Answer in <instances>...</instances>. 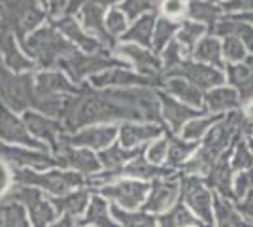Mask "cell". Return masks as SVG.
<instances>
[{"instance_id":"obj_36","label":"cell","mask_w":253,"mask_h":227,"mask_svg":"<svg viewBox=\"0 0 253 227\" xmlns=\"http://www.w3.org/2000/svg\"><path fill=\"white\" fill-rule=\"evenodd\" d=\"M199 150L197 142H187L183 138H170L169 136V153H167V161L172 167H183L195 155V151Z\"/></svg>"},{"instance_id":"obj_18","label":"cell","mask_w":253,"mask_h":227,"mask_svg":"<svg viewBox=\"0 0 253 227\" xmlns=\"http://www.w3.org/2000/svg\"><path fill=\"white\" fill-rule=\"evenodd\" d=\"M36 93L42 98L66 97L78 93V87L72 86L63 72H42L36 76Z\"/></svg>"},{"instance_id":"obj_8","label":"cell","mask_w":253,"mask_h":227,"mask_svg":"<svg viewBox=\"0 0 253 227\" xmlns=\"http://www.w3.org/2000/svg\"><path fill=\"white\" fill-rule=\"evenodd\" d=\"M172 76L187 80L191 86H195L201 91H210V89H215V87H221L227 82V78H225L221 70H217L213 66L195 63V61H187V59L179 66H176L174 70L167 72V78H172Z\"/></svg>"},{"instance_id":"obj_43","label":"cell","mask_w":253,"mask_h":227,"mask_svg":"<svg viewBox=\"0 0 253 227\" xmlns=\"http://www.w3.org/2000/svg\"><path fill=\"white\" fill-rule=\"evenodd\" d=\"M167 153H169V136H161L146 151V159L155 167H161V163L167 161Z\"/></svg>"},{"instance_id":"obj_49","label":"cell","mask_w":253,"mask_h":227,"mask_svg":"<svg viewBox=\"0 0 253 227\" xmlns=\"http://www.w3.org/2000/svg\"><path fill=\"white\" fill-rule=\"evenodd\" d=\"M10 185V173L4 165H0V193H4Z\"/></svg>"},{"instance_id":"obj_48","label":"cell","mask_w":253,"mask_h":227,"mask_svg":"<svg viewBox=\"0 0 253 227\" xmlns=\"http://www.w3.org/2000/svg\"><path fill=\"white\" fill-rule=\"evenodd\" d=\"M161 10H163V13H165L167 19L178 21V17H181L183 11H185V4H183V2H165Z\"/></svg>"},{"instance_id":"obj_46","label":"cell","mask_w":253,"mask_h":227,"mask_svg":"<svg viewBox=\"0 0 253 227\" xmlns=\"http://www.w3.org/2000/svg\"><path fill=\"white\" fill-rule=\"evenodd\" d=\"M6 224H8V227H29V222L25 218L21 206L13 205L6 210Z\"/></svg>"},{"instance_id":"obj_38","label":"cell","mask_w":253,"mask_h":227,"mask_svg":"<svg viewBox=\"0 0 253 227\" xmlns=\"http://www.w3.org/2000/svg\"><path fill=\"white\" fill-rule=\"evenodd\" d=\"M112 212V218L117 222V226L123 227H159L155 218H151L146 212H128V210H123L119 206H112L110 208Z\"/></svg>"},{"instance_id":"obj_47","label":"cell","mask_w":253,"mask_h":227,"mask_svg":"<svg viewBox=\"0 0 253 227\" xmlns=\"http://www.w3.org/2000/svg\"><path fill=\"white\" fill-rule=\"evenodd\" d=\"M236 210L240 212V216H242L250 226H253V189L236 205Z\"/></svg>"},{"instance_id":"obj_11","label":"cell","mask_w":253,"mask_h":227,"mask_svg":"<svg viewBox=\"0 0 253 227\" xmlns=\"http://www.w3.org/2000/svg\"><path fill=\"white\" fill-rule=\"evenodd\" d=\"M119 131V146L125 150H136L146 142H153L163 136V129L157 123H136V121H123Z\"/></svg>"},{"instance_id":"obj_7","label":"cell","mask_w":253,"mask_h":227,"mask_svg":"<svg viewBox=\"0 0 253 227\" xmlns=\"http://www.w3.org/2000/svg\"><path fill=\"white\" fill-rule=\"evenodd\" d=\"M59 66L64 68L74 82H82L85 76H96L100 74V72H104V70H108V68L121 66V61H116V59H112V57L102 53L85 55L76 51L70 57H66Z\"/></svg>"},{"instance_id":"obj_53","label":"cell","mask_w":253,"mask_h":227,"mask_svg":"<svg viewBox=\"0 0 253 227\" xmlns=\"http://www.w3.org/2000/svg\"><path fill=\"white\" fill-rule=\"evenodd\" d=\"M246 142H248V146H250V151L253 153V136H250V138H248Z\"/></svg>"},{"instance_id":"obj_45","label":"cell","mask_w":253,"mask_h":227,"mask_svg":"<svg viewBox=\"0 0 253 227\" xmlns=\"http://www.w3.org/2000/svg\"><path fill=\"white\" fill-rule=\"evenodd\" d=\"M153 2H136V0H130V2H123L119 6V10L125 13L126 19H134L136 21L138 17L146 15L149 10H153Z\"/></svg>"},{"instance_id":"obj_51","label":"cell","mask_w":253,"mask_h":227,"mask_svg":"<svg viewBox=\"0 0 253 227\" xmlns=\"http://www.w3.org/2000/svg\"><path fill=\"white\" fill-rule=\"evenodd\" d=\"M232 19H236V21H242V23H248V25H252V27H253V11H248V13H240V15H232Z\"/></svg>"},{"instance_id":"obj_39","label":"cell","mask_w":253,"mask_h":227,"mask_svg":"<svg viewBox=\"0 0 253 227\" xmlns=\"http://www.w3.org/2000/svg\"><path fill=\"white\" fill-rule=\"evenodd\" d=\"M104 27H106V33L110 34L114 40H116L117 36H123L126 33V29H128L126 17L125 13L119 10V6H112L110 10L106 11Z\"/></svg>"},{"instance_id":"obj_37","label":"cell","mask_w":253,"mask_h":227,"mask_svg":"<svg viewBox=\"0 0 253 227\" xmlns=\"http://www.w3.org/2000/svg\"><path fill=\"white\" fill-rule=\"evenodd\" d=\"M185 11L189 13L191 21L201 23V25H210V29L219 21V13L221 8H217L215 4H208V2H189Z\"/></svg>"},{"instance_id":"obj_44","label":"cell","mask_w":253,"mask_h":227,"mask_svg":"<svg viewBox=\"0 0 253 227\" xmlns=\"http://www.w3.org/2000/svg\"><path fill=\"white\" fill-rule=\"evenodd\" d=\"M253 189V167L250 171H244L234 178V185H232V197L236 199H244L246 195Z\"/></svg>"},{"instance_id":"obj_1","label":"cell","mask_w":253,"mask_h":227,"mask_svg":"<svg viewBox=\"0 0 253 227\" xmlns=\"http://www.w3.org/2000/svg\"><path fill=\"white\" fill-rule=\"evenodd\" d=\"M66 123L72 131L91 127V125H112V121H132L128 112L116 104L112 98L102 93L87 91L80 97L70 98L68 110H66Z\"/></svg>"},{"instance_id":"obj_31","label":"cell","mask_w":253,"mask_h":227,"mask_svg":"<svg viewBox=\"0 0 253 227\" xmlns=\"http://www.w3.org/2000/svg\"><path fill=\"white\" fill-rule=\"evenodd\" d=\"M138 153H142V151L140 150H125V148H121L119 144H112L110 148H106V150H102L100 153H98V161H100V167H104L106 171L121 173L123 167H125L128 161H132Z\"/></svg>"},{"instance_id":"obj_5","label":"cell","mask_w":253,"mask_h":227,"mask_svg":"<svg viewBox=\"0 0 253 227\" xmlns=\"http://www.w3.org/2000/svg\"><path fill=\"white\" fill-rule=\"evenodd\" d=\"M100 193L104 199L114 201L119 208L134 212L138 206L144 205V201L149 193V184L140 182V180H132V178H119L116 182L104 185L100 189Z\"/></svg>"},{"instance_id":"obj_14","label":"cell","mask_w":253,"mask_h":227,"mask_svg":"<svg viewBox=\"0 0 253 227\" xmlns=\"http://www.w3.org/2000/svg\"><path fill=\"white\" fill-rule=\"evenodd\" d=\"M151 82V78H144V76L130 72L123 66H116V68H108L104 72L96 76H91V84L95 87H110V89H130V87H144Z\"/></svg>"},{"instance_id":"obj_25","label":"cell","mask_w":253,"mask_h":227,"mask_svg":"<svg viewBox=\"0 0 253 227\" xmlns=\"http://www.w3.org/2000/svg\"><path fill=\"white\" fill-rule=\"evenodd\" d=\"M0 136L8 142H17V144H25L31 148H38L40 144L29 135L27 127L23 125L19 119H15L10 112L2 110L0 112Z\"/></svg>"},{"instance_id":"obj_10","label":"cell","mask_w":253,"mask_h":227,"mask_svg":"<svg viewBox=\"0 0 253 227\" xmlns=\"http://www.w3.org/2000/svg\"><path fill=\"white\" fill-rule=\"evenodd\" d=\"M106 19V6L96 2H85L80 8V25L91 38H95L102 47H112L116 40L106 33L104 27Z\"/></svg>"},{"instance_id":"obj_50","label":"cell","mask_w":253,"mask_h":227,"mask_svg":"<svg viewBox=\"0 0 253 227\" xmlns=\"http://www.w3.org/2000/svg\"><path fill=\"white\" fill-rule=\"evenodd\" d=\"M51 227H76L74 224V218H70V216H63L57 224H53Z\"/></svg>"},{"instance_id":"obj_20","label":"cell","mask_w":253,"mask_h":227,"mask_svg":"<svg viewBox=\"0 0 253 227\" xmlns=\"http://www.w3.org/2000/svg\"><path fill=\"white\" fill-rule=\"evenodd\" d=\"M25 123H27L29 133H34L38 138L47 140L51 146H57L59 138L64 135L63 123H59L51 118H45V116H40V114H32V112L25 114Z\"/></svg>"},{"instance_id":"obj_17","label":"cell","mask_w":253,"mask_h":227,"mask_svg":"<svg viewBox=\"0 0 253 227\" xmlns=\"http://www.w3.org/2000/svg\"><path fill=\"white\" fill-rule=\"evenodd\" d=\"M161 100V114L165 121L170 125V129L174 133H181V129L185 127V123H189L191 119L199 118L204 112H197L195 108H191L187 104H181L176 98L169 97L167 93H159L157 95Z\"/></svg>"},{"instance_id":"obj_13","label":"cell","mask_w":253,"mask_h":227,"mask_svg":"<svg viewBox=\"0 0 253 227\" xmlns=\"http://www.w3.org/2000/svg\"><path fill=\"white\" fill-rule=\"evenodd\" d=\"M57 165L66 167L74 173L80 174H93L100 169V161L98 157H95L91 150H85V148H72V146H59V153H57Z\"/></svg>"},{"instance_id":"obj_2","label":"cell","mask_w":253,"mask_h":227,"mask_svg":"<svg viewBox=\"0 0 253 227\" xmlns=\"http://www.w3.org/2000/svg\"><path fill=\"white\" fill-rule=\"evenodd\" d=\"M27 47L45 66L61 65L66 57L78 51L55 27H43L36 31L27 42Z\"/></svg>"},{"instance_id":"obj_6","label":"cell","mask_w":253,"mask_h":227,"mask_svg":"<svg viewBox=\"0 0 253 227\" xmlns=\"http://www.w3.org/2000/svg\"><path fill=\"white\" fill-rule=\"evenodd\" d=\"M117 135H119V131L116 125H91V127H84L74 135H63L59 138V144L102 151L116 142Z\"/></svg>"},{"instance_id":"obj_52","label":"cell","mask_w":253,"mask_h":227,"mask_svg":"<svg viewBox=\"0 0 253 227\" xmlns=\"http://www.w3.org/2000/svg\"><path fill=\"white\" fill-rule=\"evenodd\" d=\"M246 118L253 121V102H248V104H246Z\"/></svg>"},{"instance_id":"obj_4","label":"cell","mask_w":253,"mask_h":227,"mask_svg":"<svg viewBox=\"0 0 253 227\" xmlns=\"http://www.w3.org/2000/svg\"><path fill=\"white\" fill-rule=\"evenodd\" d=\"M19 180L23 184L38 185L45 191H49L55 197H63V195L76 191L78 187L87 184L84 174L74 173V171H49V173H31V171H23L19 174Z\"/></svg>"},{"instance_id":"obj_34","label":"cell","mask_w":253,"mask_h":227,"mask_svg":"<svg viewBox=\"0 0 253 227\" xmlns=\"http://www.w3.org/2000/svg\"><path fill=\"white\" fill-rule=\"evenodd\" d=\"M179 21H174V19H167V17H159L155 21V29H153V36H151V47L157 51V53H163L165 47L169 45L176 34L179 31Z\"/></svg>"},{"instance_id":"obj_27","label":"cell","mask_w":253,"mask_h":227,"mask_svg":"<svg viewBox=\"0 0 253 227\" xmlns=\"http://www.w3.org/2000/svg\"><path fill=\"white\" fill-rule=\"evenodd\" d=\"M213 222L217 227H253L240 216L229 199L217 193H213Z\"/></svg>"},{"instance_id":"obj_30","label":"cell","mask_w":253,"mask_h":227,"mask_svg":"<svg viewBox=\"0 0 253 227\" xmlns=\"http://www.w3.org/2000/svg\"><path fill=\"white\" fill-rule=\"evenodd\" d=\"M89 201H91V197L87 191H78L76 189V191H70L63 197H53L51 205L55 208V212H61V214L70 218H78L87 210Z\"/></svg>"},{"instance_id":"obj_19","label":"cell","mask_w":253,"mask_h":227,"mask_svg":"<svg viewBox=\"0 0 253 227\" xmlns=\"http://www.w3.org/2000/svg\"><path fill=\"white\" fill-rule=\"evenodd\" d=\"M165 89H167V95L172 98H176L181 104H187L191 108H201L204 104V95H202L201 89H197L195 86H191L187 80L178 78V76H172L165 80Z\"/></svg>"},{"instance_id":"obj_42","label":"cell","mask_w":253,"mask_h":227,"mask_svg":"<svg viewBox=\"0 0 253 227\" xmlns=\"http://www.w3.org/2000/svg\"><path fill=\"white\" fill-rule=\"evenodd\" d=\"M185 61V53L181 51V47H179L176 40H172V42L165 47V51H163V65H165V74L170 72V70H174L176 66H179L181 63Z\"/></svg>"},{"instance_id":"obj_29","label":"cell","mask_w":253,"mask_h":227,"mask_svg":"<svg viewBox=\"0 0 253 227\" xmlns=\"http://www.w3.org/2000/svg\"><path fill=\"white\" fill-rule=\"evenodd\" d=\"M232 169L231 165L227 163V157H219L217 161L211 165V169L206 174V182L211 189H215V193L229 199L232 197L231 191V182H232Z\"/></svg>"},{"instance_id":"obj_40","label":"cell","mask_w":253,"mask_h":227,"mask_svg":"<svg viewBox=\"0 0 253 227\" xmlns=\"http://www.w3.org/2000/svg\"><path fill=\"white\" fill-rule=\"evenodd\" d=\"M253 167V153L250 151V146L246 140L236 142L234 146V151H232V159H231V169L232 171H238V173H244V171H250Z\"/></svg>"},{"instance_id":"obj_15","label":"cell","mask_w":253,"mask_h":227,"mask_svg":"<svg viewBox=\"0 0 253 227\" xmlns=\"http://www.w3.org/2000/svg\"><path fill=\"white\" fill-rule=\"evenodd\" d=\"M117 53L136 68V74L144 76V78H151L161 72L159 57L146 47H140L134 44H121V45H117Z\"/></svg>"},{"instance_id":"obj_21","label":"cell","mask_w":253,"mask_h":227,"mask_svg":"<svg viewBox=\"0 0 253 227\" xmlns=\"http://www.w3.org/2000/svg\"><path fill=\"white\" fill-rule=\"evenodd\" d=\"M204 104L213 116H223V112L236 110L242 102H240L238 93L232 87L221 86L204 93Z\"/></svg>"},{"instance_id":"obj_9","label":"cell","mask_w":253,"mask_h":227,"mask_svg":"<svg viewBox=\"0 0 253 227\" xmlns=\"http://www.w3.org/2000/svg\"><path fill=\"white\" fill-rule=\"evenodd\" d=\"M179 197L178 178H159L149 184V193L142 205L146 214H165L176 205Z\"/></svg>"},{"instance_id":"obj_22","label":"cell","mask_w":253,"mask_h":227,"mask_svg":"<svg viewBox=\"0 0 253 227\" xmlns=\"http://www.w3.org/2000/svg\"><path fill=\"white\" fill-rule=\"evenodd\" d=\"M123 174L130 176L132 180H140V182H146V180H159V178H170L172 169H165V167H155L146 159V155L138 153L132 161H128L123 167Z\"/></svg>"},{"instance_id":"obj_33","label":"cell","mask_w":253,"mask_h":227,"mask_svg":"<svg viewBox=\"0 0 253 227\" xmlns=\"http://www.w3.org/2000/svg\"><path fill=\"white\" fill-rule=\"evenodd\" d=\"M206 33V27L201 23L195 21H183L179 25V31L176 34V44L181 47V51L185 53V57H189L195 49V45L202 40V34Z\"/></svg>"},{"instance_id":"obj_26","label":"cell","mask_w":253,"mask_h":227,"mask_svg":"<svg viewBox=\"0 0 253 227\" xmlns=\"http://www.w3.org/2000/svg\"><path fill=\"white\" fill-rule=\"evenodd\" d=\"M232 89L238 93L240 102H253V70L248 65H229L227 76Z\"/></svg>"},{"instance_id":"obj_41","label":"cell","mask_w":253,"mask_h":227,"mask_svg":"<svg viewBox=\"0 0 253 227\" xmlns=\"http://www.w3.org/2000/svg\"><path fill=\"white\" fill-rule=\"evenodd\" d=\"M223 59H227L231 65H242V61L246 59V47L240 42V38L236 36H225V40L221 44Z\"/></svg>"},{"instance_id":"obj_23","label":"cell","mask_w":253,"mask_h":227,"mask_svg":"<svg viewBox=\"0 0 253 227\" xmlns=\"http://www.w3.org/2000/svg\"><path fill=\"white\" fill-rule=\"evenodd\" d=\"M78 224L80 227H119L116 220L112 218V212H110L108 203L102 195L91 197L84 220H80Z\"/></svg>"},{"instance_id":"obj_16","label":"cell","mask_w":253,"mask_h":227,"mask_svg":"<svg viewBox=\"0 0 253 227\" xmlns=\"http://www.w3.org/2000/svg\"><path fill=\"white\" fill-rule=\"evenodd\" d=\"M17 199H21L23 203L29 206L31 222L34 227H47L57 218V212L53 208L51 201L43 199L42 193L34 187H23V191L17 195Z\"/></svg>"},{"instance_id":"obj_54","label":"cell","mask_w":253,"mask_h":227,"mask_svg":"<svg viewBox=\"0 0 253 227\" xmlns=\"http://www.w3.org/2000/svg\"><path fill=\"white\" fill-rule=\"evenodd\" d=\"M248 66L253 70V55H250V57H248Z\"/></svg>"},{"instance_id":"obj_35","label":"cell","mask_w":253,"mask_h":227,"mask_svg":"<svg viewBox=\"0 0 253 227\" xmlns=\"http://www.w3.org/2000/svg\"><path fill=\"white\" fill-rule=\"evenodd\" d=\"M221 119L223 116H213V114H202L199 118L191 119L189 123H185V127L181 129V138L187 142H199Z\"/></svg>"},{"instance_id":"obj_24","label":"cell","mask_w":253,"mask_h":227,"mask_svg":"<svg viewBox=\"0 0 253 227\" xmlns=\"http://www.w3.org/2000/svg\"><path fill=\"white\" fill-rule=\"evenodd\" d=\"M155 13H146L142 17H138L136 21L132 23L126 33L121 36L123 44H134V45H140V47H151V36H153V29H155Z\"/></svg>"},{"instance_id":"obj_32","label":"cell","mask_w":253,"mask_h":227,"mask_svg":"<svg viewBox=\"0 0 253 227\" xmlns=\"http://www.w3.org/2000/svg\"><path fill=\"white\" fill-rule=\"evenodd\" d=\"M161 227H201V220L191 212L183 203H178L169 212L159 216Z\"/></svg>"},{"instance_id":"obj_12","label":"cell","mask_w":253,"mask_h":227,"mask_svg":"<svg viewBox=\"0 0 253 227\" xmlns=\"http://www.w3.org/2000/svg\"><path fill=\"white\" fill-rule=\"evenodd\" d=\"M53 27L63 34L74 47H80L85 55H96L104 51V47L82 29V25H80V21L76 19L74 15H66V17L57 19L53 23Z\"/></svg>"},{"instance_id":"obj_28","label":"cell","mask_w":253,"mask_h":227,"mask_svg":"<svg viewBox=\"0 0 253 227\" xmlns=\"http://www.w3.org/2000/svg\"><path fill=\"white\" fill-rule=\"evenodd\" d=\"M193 57H195V63H201L206 66H213L217 70L223 68V51H221V42L215 38V36H206L202 38L201 42L195 45L193 49Z\"/></svg>"},{"instance_id":"obj_3","label":"cell","mask_w":253,"mask_h":227,"mask_svg":"<svg viewBox=\"0 0 253 227\" xmlns=\"http://www.w3.org/2000/svg\"><path fill=\"white\" fill-rule=\"evenodd\" d=\"M179 197L181 203L189 208L202 224H213V195L210 187L199 176H183L179 180Z\"/></svg>"}]
</instances>
